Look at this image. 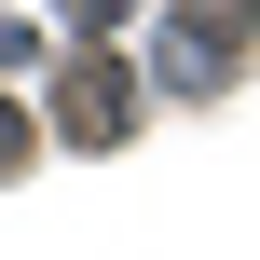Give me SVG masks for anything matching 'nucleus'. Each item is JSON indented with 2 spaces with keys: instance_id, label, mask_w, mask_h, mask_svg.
<instances>
[{
  "instance_id": "f257e3e1",
  "label": "nucleus",
  "mask_w": 260,
  "mask_h": 260,
  "mask_svg": "<svg viewBox=\"0 0 260 260\" xmlns=\"http://www.w3.org/2000/svg\"><path fill=\"white\" fill-rule=\"evenodd\" d=\"M55 123H69V151H110V137L137 123V69H123L110 41H82L69 82H55Z\"/></svg>"
},
{
  "instance_id": "f03ea898",
  "label": "nucleus",
  "mask_w": 260,
  "mask_h": 260,
  "mask_svg": "<svg viewBox=\"0 0 260 260\" xmlns=\"http://www.w3.org/2000/svg\"><path fill=\"white\" fill-rule=\"evenodd\" d=\"M247 14H260V0H178V27H192V41H178V82H206V69H233V41H247Z\"/></svg>"
},
{
  "instance_id": "7ed1b4c3",
  "label": "nucleus",
  "mask_w": 260,
  "mask_h": 260,
  "mask_svg": "<svg viewBox=\"0 0 260 260\" xmlns=\"http://www.w3.org/2000/svg\"><path fill=\"white\" fill-rule=\"evenodd\" d=\"M123 14H137V0H69V27H82V41H110Z\"/></svg>"
},
{
  "instance_id": "20e7f679",
  "label": "nucleus",
  "mask_w": 260,
  "mask_h": 260,
  "mask_svg": "<svg viewBox=\"0 0 260 260\" xmlns=\"http://www.w3.org/2000/svg\"><path fill=\"white\" fill-rule=\"evenodd\" d=\"M27 55H41V27H27V14H0V69H27Z\"/></svg>"
},
{
  "instance_id": "39448f33",
  "label": "nucleus",
  "mask_w": 260,
  "mask_h": 260,
  "mask_svg": "<svg viewBox=\"0 0 260 260\" xmlns=\"http://www.w3.org/2000/svg\"><path fill=\"white\" fill-rule=\"evenodd\" d=\"M14 165H27V110L0 96V178H14Z\"/></svg>"
}]
</instances>
